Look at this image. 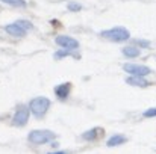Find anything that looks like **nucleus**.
Masks as SVG:
<instances>
[{"label": "nucleus", "mask_w": 156, "mask_h": 154, "mask_svg": "<svg viewBox=\"0 0 156 154\" xmlns=\"http://www.w3.org/2000/svg\"><path fill=\"white\" fill-rule=\"evenodd\" d=\"M70 88H71L70 83H61V85H58V86L55 88L56 97H58L59 100H65V98L68 97V94H70Z\"/></svg>", "instance_id": "nucleus-8"}, {"label": "nucleus", "mask_w": 156, "mask_h": 154, "mask_svg": "<svg viewBox=\"0 0 156 154\" xmlns=\"http://www.w3.org/2000/svg\"><path fill=\"white\" fill-rule=\"evenodd\" d=\"M123 68L126 73H129L130 76H136V77H144V76L152 73V70L149 67L138 65V63H126V65H123Z\"/></svg>", "instance_id": "nucleus-5"}, {"label": "nucleus", "mask_w": 156, "mask_h": 154, "mask_svg": "<svg viewBox=\"0 0 156 154\" xmlns=\"http://www.w3.org/2000/svg\"><path fill=\"white\" fill-rule=\"evenodd\" d=\"M29 115H30L29 107H26V106H20V107L15 110V113H14L12 124H14L15 127H24V125L27 124V121H29Z\"/></svg>", "instance_id": "nucleus-4"}, {"label": "nucleus", "mask_w": 156, "mask_h": 154, "mask_svg": "<svg viewBox=\"0 0 156 154\" xmlns=\"http://www.w3.org/2000/svg\"><path fill=\"white\" fill-rule=\"evenodd\" d=\"M121 51L127 57H136V56H140V49H136V47H124Z\"/></svg>", "instance_id": "nucleus-12"}, {"label": "nucleus", "mask_w": 156, "mask_h": 154, "mask_svg": "<svg viewBox=\"0 0 156 154\" xmlns=\"http://www.w3.org/2000/svg\"><path fill=\"white\" fill-rule=\"evenodd\" d=\"M50 107V100L46 97H35L34 100H30L29 103V110L37 116V118H43L47 110Z\"/></svg>", "instance_id": "nucleus-1"}, {"label": "nucleus", "mask_w": 156, "mask_h": 154, "mask_svg": "<svg viewBox=\"0 0 156 154\" xmlns=\"http://www.w3.org/2000/svg\"><path fill=\"white\" fill-rule=\"evenodd\" d=\"M136 43H138L140 46H144V47H147V46H149V41H140V39H136Z\"/></svg>", "instance_id": "nucleus-17"}, {"label": "nucleus", "mask_w": 156, "mask_h": 154, "mask_svg": "<svg viewBox=\"0 0 156 154\" xmlns=\"http://www.w3.org/2000/svg\"><path fill=\"white\" fill-rule=\"evenodd\" d=\"M55 41H56L58 46H61L65 50H74V49L79 47V41H76L74 38L67 36V35H59V36H56Z\"/></svg>", "instance_id": "nucleus-6"}, {"label": "nucleus", "mask_w": 156, "mask_h": 154, "mask_svg": "<svg viewBox=\"0 0 156 154\" xmlns=\"http://www.w3.org/2000/svg\"><path fill=\"white\" fill-rule=\"evenodd\" d=\"M15 24L17 26H20L21 29H24V30H27V29H30L32 27V23L30 21H27V20H18V21H15Z\"/></svg>", "instance_id": "nucleus-14"}, {"label": "nucleus", "mask_w": 156, "mask_h": 154, "mask_svg": "<svg viewBox=\"0 0 156 154\" xmlns=\"http://www.w3.org/2000/svg\"><path fill=\"white\" fill-rule=\"evenodd\" d=\"M126 83L132 85V86H141V88L149 86V82L144 77H136V76H130L129 79H126Z\"/></svg>", "instance_id": "nucleus-9"}, {"label": "nucleus", "mask_w": 156, "mask_h": 154, "mask_svg": "<svg viewBox=\"0 0 156 154\" xmlns=\"http://www.w3.org/2000/svg\"><path fill=\"white\" fill-rule=\"evenodd\" d=\"M3 3L14 6V8H24L26 6V0H2Z\"/></svg>", "instance_id": "nucleus-13"}, {"label": "nucleus", "mask_w": 156, "mask_h": 154, "mask_svg": "<svg viewBox=\"0 0 156 154\" xmlns=\"http://www.w3.org/2000/svg\"><path fill=\"white\" fill-rule=\"evenodd\" d=\"M49 154H67L65 151H56V153H49Z\"/></svg>", "instance_id": "nucleus-18"}, {"label": "nucleus", "mask_w": 156, "mask_h": 154, "mask_svg": "<svg viewBox=\"0 0 156 154\" xmlns=\"http://www.w3.org/2000/svg\"><path fill=\"white\" fill-rule=\"evenodd\" d=\"M126 141H127L126 136H123V135H114V136H111V138L108 139L106 145H108V147H117V145L124 144Z\"/></svg>", "instance_id": "nucleus-10"}, {"label": "nucleus", "mask_w": 156, "mask_h": 154, "mask_svg": "<svg viewBox=\"0 0 156 154\" xmlns=\"http://www.w3.org/2000/svg\"><path fill=\"white\" fill-rule=\"evenodd\" d=\"M68 9H70V11H80V9H82V6H80L79 3L70 2V3H68Z\"/></svg>", "instance_id": "nucleus-16"}, {"label": "nucleus", "mask_w": 156, "mask_h": 154, "mask_svg": "<svg viewBox=\"0 0 156 154\" xmlns=\"http://www.w3.org/2000/svg\"><path fill=\"white\" fill-rule=\"evenodd\" d=\"M144 116H146V118H153V116H156V107L147 109V110L144 112Z\"/></svg>", "instance_id": "nucleus-15"}, {"label": "nucleus", "mask_w": 156, "mask_h": 154, "mask_svg": "<svg viewBox=\"0 0 156 154\" xmlns=\"http://www.w3.org/2000/svg\"><path fill=\"white\" fill-rule=\"evenodd\" d=\"M5 30H6V33H9L11 36H15V38H21V36L26 35V30L21 29L20 26H17L15 23L6 24V26H5Z\"/></svg>", "instance_id": "nucleus-7"}, {"label": "nucleus", "mask_w": 156, "mask_h": 154, "mask_svg": "<svg viewBox=\"0 0 156 154\" xmlns=\"http://www.w3.org/2000/svg\"><path fill=\"white\" fill-rule=\"evenodd\" d=\"M100 35L109 41H114V43H123V41H127L130 38V32L124 27H112V29L103 30Z\"/></svg>", "instance_id": "nucleus-2"}, {"label": "nucleus", "mask_w": 156, "mask_h": 154, "mask_svg": "<svg viewBox=\"0 0 156 154\" xmlns=\"http://www.w3.org/2000/svg\"><path fill=\"white\" fill-rule=\"evenodd\" d=\"M100 128H91V130H88V132H85V133H82V139H85V141H96L97 138H99V135H100Z\"/></svg>", "instance_id": "nucleus-11"}, {"label": "nucleus", "mask_w": 156, "mask_h": 154, "mask_svg": "<svg viewBox=\"0 0 156 154\" xmlns=\"http://www.w3.org/2000/svg\"><path fill=\"white\" fill-rule=\"evenodd\" d=\"M55 139V133L50 130H32L27 135V141L34 145H43Z\"/></svg>", "instance_id": "nucleus-3"}]
</instances>
